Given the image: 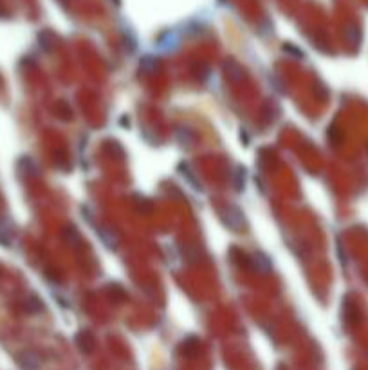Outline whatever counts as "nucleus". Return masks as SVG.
Masks as SVG:
<instances>
[{
    "label": "nucleus",
    "instance_id": "nucleus-1",
    "mask_svg": "<svg viewBox=\"0 0 368 370\" xmlns=\"http://www.w3.org/2000/svg\"><path fill=\"white\" fill-rule=\"evenodd\" d=\"M16 363L20 365L22 370H36L38 369V365H40V360H38V356L35 354V352H22L18 358H16Z\"/></svg>",
    "mask_w": 368,
    "mask_h": 370
}]
</instances>
